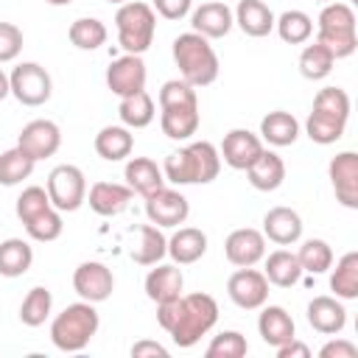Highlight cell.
<instances>
[{
    "label": "cell",
    "instance_id": "obj_49",
    "mask_svg": "<svg viewBox=\"0 0 358 358\" xmlns=\"http://www.w3.org/2000/svg\"><path fill=\"white\" fill-rule=\"evenodd\" d=\"M319 358H358V347L344 338H333L319 350Z\"/></svg>",
    "mask_w": 358,
    "mask_h": 358
},
{
    "label": "cell",
    "instance_id": "obj_38",
    "mask_svg": "<svg viewBox=\"0 0 358 358\" xmlns=\"http://www.w3.org/2000/svg\"><path fill=\"white\" fill-rule=\"evenodd\" d=\"M50 308H53V294L45 285H34L20 305V322L25 327H39L50 316Z\"/></svg>",
    "mask_w": 358,
    "mask_h": 358
},
{
    "label": "cell",
    "instance_id": "obj_26",
    "mask_svg": "<svg viewBox=\"0 0 358 358\" xmlns=\"http://www.w3.org/2000/svg\"><path fill=\"white\" fill-rule=\"evenodd\" d=\"M185 288V277H182V268L176 263L171 266H157L145 274V296L151 302H168V299H176Z\"/></svg>",
    "mask_w": 358,
    "mask_h": 358
},
{
    "label": "cell",
    "instance_id": "obj_17",
    "mask_svg": "<svg viewBox=\"0 0 358 358\" xmlns=\"http://www.w3.org/2000/svg\"><path fill=\"white\" fill-rule=\"evenodd\" d=\"M308 324L322 336H336L347 324V310L338 296H313L308 302Z\"/></svg>",
    "mask_w": 358,
    "mask_h": 358
},
{
    "label": "cell",
    "instance_id": "obj_20",
    "mask_svg": "<svg viewBox=\"0 0 358 358\" xmlns=\"http://www.w3.org/2000/svg\"><path fill=\"white\" fill-rule=\"evenodd\" d=\"M131 187L129 185H117V182H95L87 193V201H90V210L103 215V218H112V215H120L129 201H131Z\"/></svg>",
    "mask_w": 358,
    "mask_h": 358
},
{
    "label": "cell",
    "instance_id": "obj_43",
    "mask_svg": "<svg viewBox=\"0 0 358 358\" xmlns=\"http://www.w3.org/2000/svg\"><path fill=\"white\" fill-rule=\"evenodd\" d=\"M246 352H249L246 336L238 330H224L213 336V341L207 344V358H243Z\"/></svg>",
    "mask_w": 358,
    "mask_h": 358
},
{
    "label": "cell",
    "instance_id": "obj_39",
    "mask_svg": "<svg viewBox=\"0 0 358 358\" xmlns=\"http://www.w3.org/2000/svg\"><path fill=\"white\" fill-rule=\"evenodd\" d=\"M34 165H36V162H34L20 145L3 151V154H0V185H3V187L20 185L22 179H28V176L34 173Z\"/></svg>",
    "mask_w": 358,
    "mask_h": 358
},
{
    "label": "cell",
    "instance_id": "obj_32",
    "mask_svg": "<svg viewBox=\"0 0 358 358\" xmlns=\"http://www.w3.org/2000/svg\"><path fill=\"white\" fill-rule=\"evenodd\" d=\"M34 263V249L22 238L0 241V277H22Z\"/></svg>",
    "mask_w": 358,
    "mask_h": 358
},
{
    "label": "cell",
    "instance_id": "obj_8",
    "mask_svg": "<svg viewBox=\"0 0 358 358\" xmlns=\"http://www.w3.org/2000/svg\"><path fill=\"white\" fill-rule=\"evenodd\" d=\"M8 87H11V95L22 103V106H42L50 101L53 95V81H50V73L36 64V62H22L11 70L8 76Z\"/></svg>",
    "mask_w": 358,
    "mask_h": 358
},
{
    "label": "cell",
    "instance_id": "obj_1",
    "mask_svg": "<svg viewBox=\"0 0 358 358\" xmlns=\"http://www.w3.org/2000/svg\"><path fill=\"white\" fill-rule=\"evenodd\" d=\"M159 327L173 338L176 347L187 350L207 336L218 322V302L210 294H179L176 299L157 305Z\"/></svg>",
    "mask_w": 358,
    "mask_h": 358
},
{
    "label": "cell",
    "instance_id": "obj_22",
    "mask_svg": "<svg viewBox=\"0 0 358 358\" xmlns=\"http://www.w3.org/2000/svg\"><path fill=\"white\" fill-rule=\"evenodd\" d=\"M246 179H249V185L255 190H263V193L277 190L285 182V162H282V157L263 148L260 157L246 168Z\"/></svg>",
    "mask_w": 358,
    "mask_h": 358
},
{
    "label": "cell",
    "instance_id": "obj_31",
    "mask_svg": "<svg viewBox=\"0 0 358 358\" xmlns=\"http://www.w3.org/2000/svg\"><path fill=\"white\" fill-rule=\"evenodd\" d=\"M263 260H266L263 274H266V280H268L271 285H277V288H291V285L299 282V277H302V266H299V260H296L294 252H288V249H277V252H271V255L263 257Z\"/></svg>",
    "mask_w": 358,
    "mask_h": 358
},
{
    "label": "cell",
    "instance_id": "obj_34",
    "mask_svg": "<svg viewBox=\"0 0 358 358\" xmlns=\"http://www.w3.org/2000/svg\"><path fill=\"white\" fill-rule=\"evenodd\" d=\"M330 291L338 299H355L358 296V252H347L338 257V263L330 274Z\"/></svg>",
    "mask_w": 358,
    "mask_h": 358
},
{
    "label": "cell",
    "instance_id": "obj_19",
    "mask_svg": "<svg viewBox=\"0 0 358 358\" xmlns=\"http://www.w3.org/2000/svg\"><path fill=\"white\" fill-rule=\"evenodd\" d=\"M263 235L277 246H291L302 238V218L291 207H271L263 215Z\"/></svg>",
    "mask_w": 358,
    "mask_h": 358
},
{
    "label": "cell",
    "instance_id": "obj_10",
    "mask_svg": "<svg viewBox=\"0 0 358 358\" xmlns=\"http://www.w3.org/2000/svg\"><path fill=\"white\" fill-rule=\"evenodd\" d=\"M73 288L84 302H106L115 291V274L109 266L98 263V260H84L76 271H73Z\"/></svg>",
    "mask_w": 358,
    "mask_h": 358
},
{
    "label": "cell",
    "instance_id": "obj_50",
    "mask_svg": "<svg viewBox=\"0 0 358 358\" xmlns=\"http://www.w3.org/2000/svg\"><path fill=\"white\" fill-rule=\"evenodd\" d=\"M168 358V350L159 344V341H148V338H143V341H137V344H131V358Z\"/></svg>",
    "mask_w": 358,
    "mask_h": 358
},
{
    "label": "cell",
    "instance_id": "obj_15",
    "mask_svg": "<svg viewBox=\"0 0 358 358\" xmlns=\"http://www.w3.org/2000/svg\"><path fill=\"white\" fill-rule=\"evenodd\" d=\"M224 255L232 266L243 268V266H255L266 257V235L260 229L252 227H241L232 229L224 241Z\"/></svg>",
    "mask_w": 358,
    "mask_h": 358
},
{
    "label": "cell",
    "instance_id": "obj_23",
    "mask_svg": "<svg viewBox=\"0 0 358 358\" xmlns=\"http://www.w3.org/2000/svg\"><path fill=\"white\" fill-rule=\"evenodd\" d=\"M123 176H126V185L131 187V193H140L143 199L151 196V193H157L159 187H165L162 168L154 159H148V157H131L126 162Z\"/></svg>",
    "mask_w": 358,
    "mask_h": 358
},
{
    "label": "cell",
    "instance_id": "obj_6",
    "mask_svg": "<svg viewBox=\"0 0 358 358\" xmlns=\"http://www.w3.org/2000/svg\"><path fill=\"white\" fill-rule=\"evenodd\" d=\"M115 28H117V42L126 53L143 56L151 42H154V31H157V14L148 3L140 0H129L117 8L115 14Z\"/></svg>",
    "mask_w": 358,
    "mask_h": 358
},
{
    "label": "cell",
    "instance_id": "obj_9",
    "mask_svg": "<svg viewBox=\"0 0 358 358\" xmlns=\"http://www.w3.org/2000/svg\"><path fill=\"white\" fill-rule=\"evenodd\" d=\"M227 294H229V299H232L238 308H243V310H257V308H263L266 299H268V280H266L263 271H257V268H252V266H243V268H238V271L229 274V280H227Z\"/></svg>",
    "mask_w": 358,
    "mask_h": 358
},
{
    "label": "cell",
    "instance_id": "obj_35",
    "mask_svg": "<svg viewBox=\"0 0 358 358\" xmlns=\"http://www.w3.org/2000/svg\"><path fill=\"white\" fill-rule=\"evenodd\" d=\"M274 28H277V34H280L282 42H288V45H305L310 39V34H313V20L305 11H299V8H288V11H282L274 20Z\"/></svg>",
    "mask_w": 358,
    "mask_h": 358
},
{
    "label": "cell",
    "instance_id": "obj_3",
    "mask_svg": "<svg viewBox=\"0 0 358 358\" xmlns=\"http://www.w3.org/2000/svg\"><path fill=\"white\" fill-rule=\"evenodd\" d=\"M173 62L182 73V81H187L190 87H210L215 78H218V56L210 45L207 36L196 34V31H187V34H179L173 39Z\"/></svg>",
    "mask_w": 358,
    "mask_h": 358
},
{
    "label": "cell",
    "instance_id": "obj_28",
    "mask_svg": "<svg viewBox=\"0 0 358 358\" xmlns=\"http://www.w3.org/2000/svg\"><path fill=\"white\" fill-rule=\"evenodd\" d=\"M131 260L140 266H157L168 255V241L157 224H143L137 227V241L131 246Z\"/></svg>",
    "mask_w": 358,
    "mask_h": 358
},
{
    "label": "cell",
    "instance_id": "obj_47",
    "mask_svg": "<svg viewBox=\"0 0 358 358\" xmlns=\"http://www.w3.org/2000/svg\"><path fill=\"white\" fill-rule=\"evenodd\" d=\"M22 50V31L14 22H0V64L14 62Z\"/></svg>",
    "mask_w": 358,
    "mask_h": 358
},
{
    "label": "cell",
    "instance_id": "obj_16",
    "mask_svg": "<svg viewBox=\"0 0 358 358\" xmlns=\"http://www.w3.org/2000/svg\"><path fill=\"white\" fill-rule=\"evenodd\" d=\"M263 151V140L249 131V129H232L224 134V143H221V159L235 168V171H246Z\"/></svg>",
    "mask_w": 358,
    "mask_h": 358
},
{
    "label": "cell",
    "instance_id": "obj_54",
    "mask_svg": "<svg viewBox=\"0 0 358 358\" xmlns=\"http://www.w3.org/2000/svg\"><path fill=\"white\" fill-rule=\"evenodd\" d=\"M109 3H117V6H123V3H129V0H109Z\"/></svg>",
    "mask_w": 358,
    "mask_h": 358
},
{
    "label": "cell",
    "instance_id": "obj_18",
    "mask_svg": "<svg viewBox=\"0 0 358 358\" xmlns=\"http://www.w3.org/2000/svg\"><path fill=\"white\" fill-rule=\"evenodd\" d=\"M232 22H235L232 8H229L227 3H221V0L201 3V6L193 11V17H190L193 31L201 34V36H207V39H221V36H227V34L232 31Z\"/></svg>",
    "mask_w": 358,
    "mask_h": 358
},
{
    "label": "cell",
    "instance_id": "obj_24",
    "mask_svg": "<svg viewBox=\"0 0 358 358\" xmlns=\"http://www.w3.org/2000/svg\"><path fill=\"white\" fill-rule=\"evenodd\" d=\"M232 17H235L238 28H241L246 36H255V39L268 36V34L274 31V20H277L274 11H271L263 0H241L238 8L232 11Z\"/></svg>",
    "mask_w": 358,
    "mask_h": 358
},
{
    "label": "cell",
    "instance_id": "obj_5",
    "mask_svg": "<svg viewBox=\"0 0 358 358\" xmlns=\"http://www.w3.org/2000/svg\"><path fill=\"white\" fill-rule=\"evenodd\" d=\"M316 42H322L336 59L352 56L358 48V34H355V11L350 3H324L319 20H316Z\"/></svg>",
    "mask_w": 358,
    "mask_h": 358
},
{
    "label": "cell",
    "instance_id": "obj_41",
    "mask_svg": "<svg viewBox=\"0 0 358 358\" xmlns=\"http://www.w3.org/2000/svg\"><path fill=\"white\" fill-rule=\"evenodd\" d=\"M296 260H299L302 271H308V274H324V271L333 266V249H330L327 241L310 238V241H305V243L299 246Z\"/></svg>",
    "mask_w": 358,
    "mask_h": 358
},
{
    "label": "cell",
    "instance_id": "obj_52",
    "mask_svg": "<svg viewBox=\"0 0 358 358\" xmlns=\"http://www.w3.org/2000/svg\"><path fill=\"white\" fill-rule=\"evenodd\" d=\"M8 95H11V87H8V76L0 70V101H3V98H8Z\"/></svg>",
    "mask_w": 358,
    "mask_h": 358
},
{
    "label": "cell",
    "instance_id": "obj_2",
    "mask_svg": "<svg viewBox=\"0 0 358 358\" xmlns=\"http://www.w3.org/2000/svg\"><path fill=\"white\" fill-rule=\"evenodd\" d=\"M221 171V154L210 140L190 143L165 157L162 173L173 185H210Z\"/></svg>",
    "mask_w": 358,
    "mask_h": 358
},
{
    "label": "cell",
    "instance_id": "obj_13",
    "mask_svg": "<svg viewBox=\"0 0 358 358\" xmlns=\"http://www.w3.org/2000/svg\"><path fill=\"white\" fill-rule=\"evenodd\" d=\"M17 145L34 159V162H39V159H48V157H53L56 151H59V145H62V131H59V126L53 123V120H31V123H25L22 126V131H20V137H17Z\"/></svg>",
    "mask_w": 358,
    "mask_h": 358
},
{
    "label": "cell",
    "instance_id": "obj_4",
    "mask_svg": "<svg viewBox=\"0 0 358 358\" xmlns=\"http://www.w3.org/2000/svg\"><path fill=\"white\" fill-rule=\"evenodd\" d=\"M101 319L92 302H73L50 322V341L62 352H81L98 333Z\"/></svg>",
    "mask_w": 358,
    "mask_h": 358
},
{
    "label": "cell",
    "instance_id": "obj_33",
    "mask_svg": "<svg viewBox=\"0 0 358 358\" xmlns=\"http://www.w3.org/2000/svg\"><path fill=\"white\" fill-rule=\"evenodd\" d=\"M117 115H120L126 129H145L157 115L154 112V98L145 90H140L134 95H126V98H120Z\"/></svg>",
    "mask_w": 358,
    "mask_h": 358
},
{
    "label": "cell",
    "instance_id": "obj_30",
    "mask_svg": "<svg viewBox=\"0 0 358 358\" xmlns=\"http://www.w3.org/2000/svg\"><path fill=\"white\" fill-rule=\"evenodd\" d=\"M134 148V134L126 126H103L95 134V151L106 162H120L131 154Z\"/></svg>",
    "mask_w": 358,
    "mask_h": 358
},
{
    "label": "cell",
    "instance_id": "obj_36",
    "mask_svg": "<svg viewBox=\"0 0 358 358\" xmlns=\"http://www.w3.org/2000/svg\"><path fill=\"white\" fill-rule=\"evenodd\" d=\"M336 64V56L322 45V42H313V45H305L302 53H299V73L308 78V81H322L330 76Z\"/></svg>",
    "mask_w": 358,
    "mask_h": 358
},
{
    "label": "cell",
    "instance_id": "obj_44",
    "mask_svg": "<svg viewBox=\"0 0 358 358\" xmlns=\"http://www.w3.org/2000/svg\"><path fill=\"white\" fill-rule=\"evenodd\" d=\"M171 106H199L196 98V87H190L182 78H171L159 87V109H171Z\"/></svg>",
    "mask_w": 358,
    "mask_h": 358
},
{
    "label": "cell",
    "instance_id": "obj_37",
    "mask_svg": "<svg viewBox=\"0 0 358 358\" xmlns=\"http://www.w3.org/2000/svg\"><path fill=\"white\" fill-rule=\"evenodd\" d=\"M344 129H347V120L333 117V115H324V112H316V109H310V115L305 120V134L313 143H319V145L338 143L344 137Z\"/></svg>",
    "mask_w": 358,
    "mask_h": 358
},
{
    "label": "cell",
    "instance_id": "obj_56",
    "mask_svg": "<svg viewBox=\"0 0 358 358\" xmlns=\"http://www.w3.org/2000/svg\"><path fill=\"white\" fill-rule=\"evenodd\" d=\"M316 3H330V0H316Z\"/></svg>",
    "mask_w": 358,
    "mask_h": 358
},
{
    "label": "cell",
    "instance_id": "obj_42",
    "mask_svg": "<svg viewBox=\"0 0 358 358\" xmlns=\"http://www.w3.org/2000/svg\"><path fill=\"white\" fill-rule=\"evenodd\" d=\"M64 229V221H62V213L56 207H48L45 213L34 215L31 221H25V232L31 241H39V243H50L62 235Z\"/></svg>",
    "mask_w": 358,
    "mask_h": 358
},
{
    "label": "cell",
    "instance_id": "obj_53",
    "mask_svg": "<svg viewBox=\"0 0 358 358\" xmlns=\"http://www.w3.org/2000/svg\"><path fill=\"white\" fill-rule=\"evenodd\" d=\"M45 3H50V6H70L73 0H45Z\"/></svg>",
    "mask_w": 358,
    "mask_h": 358
},
{
    "label": "cell",
    "instance_id": "obj_45",
    "mask_svg": "<svg viewBox=\"0 0 358 358\" xmlns=\"http://www.w3.org/2000/svg\"><path fill=\"white\" fill-rule=\"evenodd\" d=\"M313 109L347 120V117H350V95H347L341 87H324V90L316 92V98H313Z\"/></svg>",
    "mask_w": 358,
    "mask_h": 358
},
{
    "label": "cell",
    "instance_id": "obj_7",
    "mask_svg": "<svg viewBox=\"0 0 358 358\" xmlns=\"http://www.w3.org/2000/svg\"><path fill=\"white\" fill-rule=\"evenodd\" d=\"M48 196L59 213H73L87 201V179L78 165H56L48 173Z\"/></svg>",
    "mask_w": 358,
    "mask_h": 358
},
{
    "label": "cell",
    "instance_id": "obj_21",
    "mask_svg": "<svg viewBox=\"0 0 358 358\" xmlns=\"http://www.w3.org/2000/svg\"><path fill=\"white\" fill-rule=\"evenodd\" d=\"M257 333L260 338L268 344V347H280L291 338H296V327H294V319L285 308L280 305H263L260 310V319H257Z\"/></svg>",
    "mask_w": 358,
    "mask_h": 358
},
{
    "label": "cell",
    "instance_id": "obj_25",
    "mask_svg": "<svg viewBox=\"0 0 358 358\" xmlns=\"http://www.w3.org/2000/svg\"><path fill=\"white\" fill-rule=\"evenodd\" d=\"M204 252H207V235L196 227H179L168 238V255L173 257L176 266H190L201 260Z\"/></svg>",
    "mask_w": 358,
    "mask_h": 358
},
{
    "label": "cell",
    "instance_id": "obj_14",
    "mask_svg": "<svg viewBox=\"0 0 358 358\" xmlns=\"http://www.w3.org/2000/svg\"><path fill=\"white\" fill-rule=\"evenodd\" d=\"M330 182L336 190L338 204L347 210H358V154L355 151H341L330 159Z\"/></svg>",
    "mask_w": 358,
    "mask_h": 358
},
{
    "label": "cell",
    "instance_id": "obj_55",
    "mask_svg": "<svg viewBox=\"0 0 358 358\" xmlns=\"http://www.w3.org/2000/svg\"><path fill=\"white\" fill-rule=\"evenodd\" d=\"M355 3H358V0H350V6H355Z\"/></svg>",
    "mask_w": 358,
    "mask_h": 358
},
{
    "label": "cell",
    "instance_id": "obj_40",
    "mask_svg": "<svg viewBox=\"0 0 358 358\" xmlns=\"http://www.w3.org/2000/svg\"><path fill=\"white\" fill-rule=\"evenodd\" d=\"M67 39L78 50H95V48H101L106 42V25L101 20H95V17H78L76 22H70Z\"/></svg>",
    "mask_w": 358,
    "mask_h": 358
},
{
    "label": "cell",
    "instance_id": "obj_12",
    "mask_svg": "<svg viewBox=\"0 0 358 358\" xmlns=\"http://www.w3.org/2000/svg\"><path fill=\"white\" fill-rule=\"evenodd\" d=\"M145 215H148V221L157 224L159 229H162V227H179V224L187 221L190 204H187V199H185L179 190L159 187L157 193L145 196Z\"/></svg>",
    "mask_w": 358,
    "mask_h": 358
},
{
    "label": "cell",
    "instance_id": "obj_29",
    "mask_svg": "<svg viewBox=\"0 0 358 358\" xmlns=\"http://www.w3.org/2000/svg\"><path fill=\"white\" fill-rule=\"evenodd\" d=\"M199 123H201L199 106H171L159 112L162 134L171 140H190L199 131Z\"/></svg>",
    "mask_w": 358,
    "mask_h": 358
},
{
    "label": "cell",
    "instance_id": "obj_11",
    "mask_svg": "<svg viewBox=\"0 0 358 358\" xmlns=\"http://www.w3.org/2000/svg\"><path fill=\"white\" fill-rule=\"evenodd\" d=\"M145 78H148L145 62H143V56H134V53H123L120 59H112V64L106 67V87L117 98L145 90Z\"/></svg>",
    "mask_w": 358,
    "mask_h": 358
},
{
    "label": "cell",
    "instance_id": "obj_51",
    "mask_svg": "<svg viewBox=\"0 0 358 358\" xmlns=\"http://www.w3.org/2000/svg\"><path fill=\"white\" fill-rule=\"evenodd\" d=\"M274 350H277V358H310V347L296 341V338H291V341H285Z\"/></svg>",
    "mask_w": 358,
    "mask_h": 358
},
{
    "label": "cell",
    "instance_id": "obj_48",
    "mask_svg": "<svg viewBox=\"0 0 358 358\" xmlns=\"http://www.w3.org/2000/svg\"><path fill=\"white\" fill-rule=\"evenodd\" d=\"M193 0H151V8L165 20H182L190 11Z\"/></svg>",
    "mask_w": 358,
    "mask_h": 358
},
{
    "label": "cell",
    "instance_id": "obj_46",
    "mask_svg": "<svg viewBox=\"0 0 358 358\" xmlns=\"http://www.w3.org/2000/svg\"><path fill=\"white\" fill-rule=\"evenodd\" d=\"M48 207H53L50 204V196H48V190L45 187H39V185H31V187H25L22 193H20V199H17V218L25 224V221H31L34 215H39V213H45Z\"/></svg>",
    "mask_w": 358,
    "mask_h": 358
},
{
    "label": "cell",
    "instance_id": "obj_27",
    "mask_svg": "<svg viewBox=\"0 0 358 358\" xmlns=\"http://www.w3.org/2000/svg\"><path fill=\"white\" fill-rule=\"evenodd\" d=\"M260 137L277 148L294 145L299 137V120L285 109H274L260 120Z\"/></svg>",
    "mask_w": 358,
    "mask_h": 358
}]
</instances>
